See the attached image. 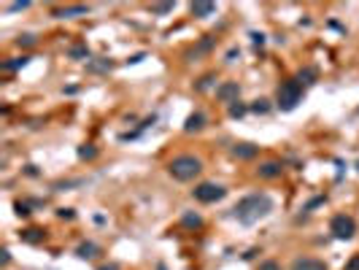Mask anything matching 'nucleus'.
<instances>
[{
    "mask_svg": "<svg viewBox=\"0 0 359 270\" xmlns=\"http://www.w3.org/2000/svg\"><path fill=\"white\" fill-rule=\"evenodd\" d=\"M270 211H273V200L267 194H249V197L238 200V206L232 208V216L249 227V224H257L259 219H265Z\"/></svg>",
    "mask_w": 359,
    "mask_h": 270,
    "instance_id": "obj_1",
    "label": "nucleus"
},
{
    "mask_svg": "<svg viewBox=\"0 0 359 270\" xmlns=\"http://www.w3.org/2000/svg\"><path fill=\"white\" fill-rule=\"evenodd\" d=\"M300 103H302V84L297 81V78H286L276 92V108L289 114V111H295Z\"/></svg>",
    "mask_w": 359,
    "mask_h": 270,
    "instance_id": "obj_2",
    "label": "nucleus"
},
{
    "mask_svg": "<svg viewBox=\"0 0 359 270\" xmlns=\"http://www.w3.org/2000/svg\"><path fill=\"white\" fill-rule=\"evenodd\" d=\"M200 171H203V162L192 154H181V157H173L168 162V173L176 181H192Z\"/></svg>",
    "mask_w": 359,
    "mask_h": 270,
    "instance_id": "obj_3",
    "label": "nucleus"
},
{
    "mask_svg": "<svg viewBox=\"0 0 359 270\" xmlns=\"http://www.w3.org/2000/svg\"><path fill=\"white\" fill-rule=\"evenodd\" d=\"M330 232L338 241H351L354 235H357V222H354V216H348V213H335L332 222H330Z\"/></svg>",
    "mask_w": 359,
    "mask_h": 270,
    "instance_id": "obj_4",
    "label": "nucleus"
},
{
    "mask_svg": "<svg viewBox=\"0 0 359 270\" xmlns=\"http://www.w3.org/2000/svg\"><path fill=\"white\" fill-rule=\"evenodd\" d=\"M224 194H227V189L221 187V184H214V181H203L192 189V197H195L197 203H216V200H221Z\"/></svg>",
    "mask_w": 359,
    "mask_h": 270,
    "instance_id": "obj_5",
    "label": "nucleus"
},
{
    "mask_svg": "<svg viewBox=\"0 0 359 270\" xmlns=\"http://www.w3.org/2000/svg\"><path fill=\"white\" fill-rule=\"evenodd\" d=\"M284 173V162H278V159H267L257 168V176L259 178H278Z\"/></svg>",
    "mask_w": 359,
    "mask_h": 270,
    "instance_id": "obj_6",
    "label": "nucleus"
},
{
    "mask_svg": "<svg viewBox=\"0 0 359 270\" xmlns=\"http://www.w3.org/2000/svg\"><path fill=\"white\" fill-rule=\"evenodd\" d=\"M238 95H240V87H238V81H224L221 87H216V97H219L221 103H235Z\"/></svg>",
    "mask_w": 359,
    "mask_h": 270,
    "instance_id": "obj_7",
    "label": "nucleus"
},
{
    "mask_svg": "<svg viewBox=\"0 0 359 270\" xmlns=\"http://www.w3.org/2000/svg\"><path fill=\"white\" fill-rule=\"evenodd\" d=\"M230 152L235 159H254L257 154H259V146H254V143H249V141H240V143H235Z\"/></svg>",
    "mask_w": 359,
    "mask_h": 270,
    "instance_id": "obj_8",
    "label": "nucleus"
},
{
    "mask_svg": "<svg viewBox=\"0 0 359 270\" xmlns=\"http://www.w3.org/2000/svg\"><path fill=\"white\" fill-rule=\"evenodd\" d=\"M203 127H205V114L203 111L189 114V116H186V122H184V133H200Z\"/></svg>",
    "mask_w": 359,
    "mask_h": 270,
    "instance_id": "obj_9",
    "label": "nucleus"
},
{
    "mask_svg": "<svg viewBox=\"0 0 359 270\" xmlns=\"http://www.w3.org/2000/svg\"><path fill=\"white\" fill-rule=\"evenodd\" d=\"M292 270H327V265L319 262V259H311V257H300L292 262Z\"/></svg>",
    "mask_w": 359,
    "mask_h": 270,
    "instance_id": "obj_10",
    "label": "nucleus"
},
{
    "mask_svg": "<svg viewBox=\"0 0 359 270\" xmlns=\"http://www.w3.org/2000/svg\"><path fill=\"white\" fill-rule=\"evenodd\" d=\"M89 8L87 6H65V8H54L52 17L57 19H68V17H81V14H87Z\"/></svg>",
    "mask_w": 359,
    "mask_h": 270,
    "instance_id": "obj_11",
    "label": "nucleus"
},
{
    "mask_svg": "<svg viewBox=\"0 0 359 270\" xmlns=\"http://www.w3.org/2000/svg\"><path fill=\"white\" fill-rule=\"evenodd\" d=\"M100 254V249L95 246L92 241H84V243H79V249H76V257L79 259H95Z\"/></svg>",
    "mask_w": 359,
    "mask_h": 270,
    "instance_id": "obj_12",
    "label": "nucleus"
},
{
    "mask_svg": "<svg viewBox=\"0 0 359 270\" xmlns=\"http://www.w3.org/2000/svg\"><path fill=\"white\" fill-rule=\"evenodd\" d=\"M189 11H192V17H197V19H208L211 14L216 11V6L214 3H192Z\"/></svg>",
    "mask_w": 359,
    "mask_h": 270,
    "instance_id": "obj_13",
    "label": "nucleus"
},
{
    "mask_svg": "<svg viewBox=\"0 0 359 270\" xmlns=\"http://www.w3.org/2000/svg\"><path fill=\"white\" fill-rule=\"evenodd\" d=\"M19 238H22V241H27V243H41L46 235H43V230L30 227V230H22V232H19Z\"/></svg>",
    "mask_w": 359,
    "mask_h": 270,
    "instance_id": "obj_14",
    "label": "nucleus"
},
{
    "mask_svg": "<svg viewBox=\"0 0 359 270\" xmlns=\"http://www.w3.org/2000/svg\"><path fill=\"white\" fill-rule=\"evenodd\" d=\"M251 108L246 106V103H240V100H235V103H230V108H227V114H230L232 119H240V116H246Z\"/></svg>",
    "mask_w": 359,
    "mask_h": 270,
    "instance_id": "obj_15",
    "label": "nucleus"
},
{
    "mask_svg": "<svg viewBox=\"0 0 359 270\" xmlns=\"http://www.w3.org/2000/svg\"><path fill=\"white\" fill-rule=\"evenodd\" d=\"M316 68H302L300 73H297V81L300 84H305V87H311V84H316Z\"/></svg>",
    "mask_w": 359,
    "mask_h": 270,
    "instance_id": "obj_16",
    "label": "nucleus"
},
{
    "mask_svg": "<svg viewBox=\"0 0 359 270\" xmlns=\"http://www.w3.org/2000/svg\"><path fill=\"white\" fill-rule=\"evenodd\" d=\"M181 224H184V227H189V230H197V227H203V216H200V213H184V216H181Z\"/></svg>",
    "mask_w": 359,
    "mask_h": 270,
    "instance_id": "obj_17",
    "label": "nucleus"
},
{
    "mask_svg": "<svg viewBox=\"0 0 359 270\" xmlns=\"http://www.w3.org/2000/svg\"><path fill=\"white\" fill-rule=\"evenodd\" d=\"M211 49H214V38H211V36H205L203 41L197 43V49H192V52L186 54V57H197V54H203V52H211Z\"/></svg>",
    "mask_w": 359,
    "mask_h": 270,
    "instance_id": "obj_18",
    "label": "nucleus"
},
{
    "mask_svg": "<svg viewBox=\"0 0 359 270\" xmlns=\"http://www.w3.org/2000/svg\"><path fill=\"white\" fill-rule=\"evenodd\" d=\"M27 62H30V57H17V59H8V62H3V71H6V73H14V71H19V68H24Z\"/></svg>",
    "mask_w": 359,
    "mask_h": 270,
    "instance_id": "obj_19",
    "label": "nucleus"
},
{
    "mask_svg": "<svg viewBox=\"0 0 359 270\" xmlns=\"http://www.w3.org/2000/svg\"><path fill=\"white\" fill-rule=\"evenodd\" d=\"M98 157V146H92V143H84V146H79V159H95Z\"/></svg>",
    "mask_w": 359,
    "mask_h": 270,
    "instance_id": "obj_20",
    "label": "nucleus"
},
{
    "mask_svg": "<svg viewBox=\"0 0 359 270\" xmlns=\"http://www.w3.org/2000/svg\"><path fill=\"white\" fill-rule=\"evenodd\" d=\"M214 84H216V76H214V73H205V76L195 84V89H197V92H205V89H211Z\"/></svg>",
    "mask_w": 359,
    "mask_h": 270,
    "instance_id": "obj_21",
    "label": "nucleus"
},
{
    "mask_svg": "<svg viewBox=\"0 0 359 270\" xmlns=\"http://www.w3.org/2000/svg\"><path fill=\"white\" fill-rule=\"evenodd\" d=\"M68 54H70L73 59H89V49L84 46V43H79V46H70Z\"/></svg>",
    "mask_w": 359,
    "mask_h": 270,
    "instance_id": "obj_22",
    "label": "nucleus"
},
{
    "mask_svg": "<svg viewBox=\"0 0 359 270\" xmlns=\"http://www.w3.org/2000/svg\"><path fill=\"white\" fill-rule=\"evenodd\" d=\"M176 8V3H154V6H151V14H154V17H165V14H170Z\"/></svg>",
    "mask_w": 359,
    "mask_h": 270,
    "instance_id": "obj_23",
    "label": "nucleus"
},
{
    "mask_svg": "<svg viewBox=\"0 0 359 270\" xmlns=\"http://www.w3.org/2000/svg\"><path fill=\"white\" fill-rule=\"evenodd\" d=\"M87 68H89L92 73H105V71H111V59H103V57H100L98 62H89Z\"/></svg>",
    "mask_w": 359,
    "mask_h": 270,
    "instance_id": "obj_24",
    "label": "nucleus"
},
{
    "mask_svg": "<svg viewBox=\"0 0 359 270\" xmlns=\"http://www.w3.org/2000/svg\"><path fill=\"white\" fill-rule=\"evenodd\" d=\"M249 108H251L254 114H267V111H270V103H267L265 97H259V100H254V103H251Z\"/></svg>",
    "mask_w": 359,
    "mask_h": 270,
    "instance_id": "obj_25",
    "label": "nucleus"
},
{
    "mask_svg": "<svg viewBox=\"0 0 359 270\" xmlns=\"http://www.w3.org/2000/svg\"><path fill=\"white\" fill-rule=\"evenodd\" d=\"M81 178H76V181H60V184H54V192H65V189H73V187H81Z\"/></svg>",
    "mask_w": 359,
    "mask_h": 270,
    "instance_id": "obj_26",
    "label": "nucleus"
},
{
    "mask_svg": "<svg viewBox=\"0 0 359 270\" xmlns=\"http://www.w3.org/2000/svg\"><path fill=\"white\" fill-rule=\"evenodd\" d=\"M321 203H327V194H319V197L308 200V206L302 208V211H313V208H316V206H321Z\"/></svg>",
    "mask_w": 359,
    "mask_h": 270,
    "instance_id": "obj_27",
    "label": "nucleus"
},
{
    "mask_svg": "<svg viewBox=\"0 0 359 270\" xmlns=\"http://www.w3.org/2000/svg\"><path fill=\"white\" fill-rule=\"evenodd\" d=\"M251 41H254V46H265V41H267V38H265V33H257V30H251Z\"/></svg>",
    "mask_w": 359,
    "mask_h": 270,
    "instance_id": "obj_28",
    "label": "nucleus"
},
{
    "mask_svg": "<svg viewBox=\"0 0 359 270\" xmlns=\"http://www.w3.org/2000/svg\"><path fill=\"white\" fill-rule=\"evenodd\" d=\"M14 208H17V216H30V213H33L30 211V203H17Z\"/></svg>",
    "mask_w": 359,
    "mask_h": 270,
    "instance_id": "obj_29",
    "label": "nucleus"
},
{
    "mask_svg": "<svg viewBox=\"0 0 359 270\" xmlns=\"http://www.w3.org/2000/svg\"><path fill=\"white\" fill-rule=\"evenodd\" d=\"M57 216L60 219H76V211L73 208H57Z\"/></svg>",
    "mask_w": 359,
    "mask_h": 270,
    "instance_id": "obj_30",
    "label": "nucleus"
},
{
    "mask_svg": "<svg viewBox=\"0 0 359 270\" xmlns=\"http://www.w3.org/2000/svg\"><path fill=\"white\" fill-rule=\"evenodd\" d=\"M17 43H19V46H33V43H35V36H19Z\"/></svg>",
    "mask_w": 359,
    "mask_h": 270,
    "instance_id": "obj_31",
    "label": "nucleus"
},
{
    "mask_svg": "<svg viewBox=\"0 0 359 270\" xmlns=\"http://www.w3.org/2000/svg\"><path fill=\"white\" fill-rule=\"evenodd\" d=\"M27 6H30V0H17V3H11L8 8H11V11H24Z\"/></svg>",
    "mask_w": 359,
    "mask_h": 270,
    "instance_id": "obj_32",
    "label": "nucleus"
},
{
    "mask_svg": "<svg viewBox=\"0 0 359 270\" xmlns=\"http://www.w3.org/2000/svg\"><path fill=\"white\" fill-rule=\"evenodd\" d=\"M259 270H281V268H278V262H273V259H265V262H259Z\"/></svg>",
    "mask_w": 359,
    "mask_h": 270,
    "instance_id": "obj_33",
    "label": "nucleus"
},
{
    "mask_svg": "<svg viewBox=\"0 0 359 270\" xmlns=\"http://www.w3.org/2000/svg\"><path fill=\"white\" fill-rule=\"evenodd\" d=\"M257 254H259V249H257V246H254V249H249V251H246V254H243V259H246V262H251V259H254V257H257Z\"/></svg>",
    "mask_w": 359,
    "mask_h": 270,
    "instance_id": "obj_34",
    "label": "nucleus"
},
{
    "mask_svg": "<svg viewBox=\"0 0 359 270\" xmlns=\"http://www.w3.org/2000/svg\"><path fill=\"white\" fill-rule=\"evenodd\" d=\"M143 57H146V54H143V52H138V54H133V57H130L127 62H130V65H138V62H140V59H143Z\"/></svg>",
    "mask_w": 359,
    "mask_h": 270,
    "instance_id": "obj_35",
    "label": "nucleus"
},
{
    "mask_svg": "<svg viewBox=\"0 0 359 270\" xmlns=\"http://www.w3.org/2000/svg\"><path fill=\"white\" fill-rule=\"evenodd\" d=\"M24 173H27V176H38V168H35V165H24Z\"/></svg>",
    "mask_w": 359,
    "mask_h": 270,
    "instance_id": "obj_36",
    "label": "nucleus"
},
{
    "mask_svg": "<svg viewBox=\"0 0 359 270\" xmlns=\"http://www.w3.org/2000/svg\"><path fill=\"white\" fill-rule=\"evenodd\" d=\"M238 54H240V52H238V46H232L230 52H227V62H232V59H235Z\"/></svg>",
    "mask_w": 359,
    "mask_h": 270,
    "instance_id": "obj_37",
    "label": "nucleus"
},
{
    "mask_svg": "<svg viewBox=\"0 0 359 270\" xmlns=\"http://www.w3.org/2000/svg\"><path fill=\"white\" fill-rule=\"evenodd\" d=\"M346 270H359V257H354L351 262L346 265Z\"/></svg>",
    "mask_w": 359,
    "mask_h": 270,
    "instance_id": "obj_38",
    "label": "nucleus"
},
{
    "mask_svg": "<svg viewBox=\"0 0 359 270\" xmlns=\"http://www.w3.org/2000/svg\"><path fill=\"white\" fill-rule=\"evenodd\" d=\"M98 270H119V265H114V262H111V265H100Z\"/></svg>",
    "mask_w": 359,
    "mask_h": 270,
    "instance_id": "obj_39",
    "label": "nucleus"
},
{
    "mask_svg": "<svg viewBox=\"0 0 359 270\" xmlns=\"http://www.w3.org/2000/svg\"><path fill=\"white\" fill-rule=\"evenodd\" d=\"M11 262V254H8V249H3V265Z\"/></svg>",
    "mask_w": 359,
    "mask_h": 270,
    "instance_id": "obj_40",
    "label": "nucleus"
},
{
    "mask_svg": "<svg viewBox=\"0 0 359 270\" xmlns=\"http://www.w3.org/2000/svg\"><path fill=\"white\" fill-rule=\"evenodd\" d=\"M157 270H168V268H165V265H162V262H160V265H157Z\"/></svg>",
    "mask_w": 359,
    "mask_h": 270,
    "instance_id": "obj_41",
    "label": "nucleus"
},
{
    "mask_svg": "<svg viewBox=\"0 0 359 270\" xmlns=\"http://www.w3.org/2000/svg\"><path fill=\"white\" fill-rule=\"evenodd\" d=\"M357 171H359V162H357Z\"/></svg>",
    "mask_w": 359,
    "mask_h": 270,
    "instance_id": "obj_42",
    "label": "nucleus"
}]
</instances>
